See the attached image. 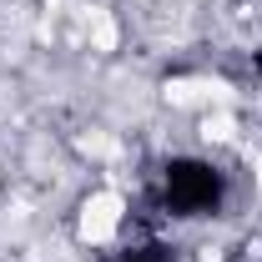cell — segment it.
Segmentation results:
<instances>
[{"label": "cell", "instance_id": "7a4b0ae2", "mask_svg": "<svg viewBox=\"0 0 262 262\" xmlns=\"http://www.w3.org/2000/svg\"><path fill=\"white\" fill-rule=\"evenodd\" d=\"M116 262H182L177 247H162V242H146V247H126Z\"/></svg>", "mask_w": 262, "mask_h": 262}, {"label": "cell", "instance_id": "6da1fadb", "mask_svg": "<svg viewBox=\"0 0 262 262\" xmlns=\"http://www.w3.org/2000/svg\"><path fill=\"white\" fill-rule=\"evenodd\" d=\"M227 196V182L222 171L202 157H171V162L157 171V202L171 217H212Z\"/></svg>", "mask_w": 262, "mask_h": 262}]
</instances>
